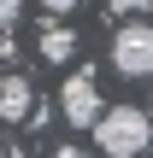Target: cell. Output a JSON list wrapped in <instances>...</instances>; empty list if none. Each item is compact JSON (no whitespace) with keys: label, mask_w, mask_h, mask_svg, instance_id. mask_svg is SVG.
Here are the masks:
<instances>
[{"label":"cell","mask_w":153,"mask_h":158,"mask_svg":"<svg viewBox=\"0 0 153 158\" xmlns=\"http://www.w3.org/2000/svg\"><path fill=\"white\" fill-rule=\"evenodd\" d=\"M88 135H94V147H100L106 158H142L153 147V117L142 111V106H106Z\"/></svg>","instance_id":"obj_1"},{"label":"cell","mask_w":153,"mask_h":158,"mask_svg":"<svg viewBox=\"0 0 153 158\" xmlns=\"http://www.w3.org/2000/svg\"><path fill=\"white\" fill-rule=\"evenodd\" d=\"M112 64H118V76H153V23L142 18H130V23H118V35H112Z\"/></svg>","instance_id":"obj_2"},{"label":"cell","mask_w":153,"mask_h":158,"mask_svg":"<svg viewBox=\"0 0 153 158\" xmlns=\"http://www.w3.org/2000/svg\"><path fill=\"white\" fill-rule=\"evenodd\" d=\"M59 111H65V123L71 129H94L100 123V82H94V70H71L65 76V88H59Z\"/></svg>","instance_id":"obj_3"},{"label":"cell","mask_w":153,"mask_h":158,"mask_svg":"<svg viewBox=\"0 0 153 158\" xmlns=\"http://www.w3.org/2000/svg\"><path fill=\"white\" fill-rule=\"evenodd\" d=\"M24 117H41L35 111V82L24 70H6L0 76V123H24Z\"/></svg>","instance_id":"obj_4"},{"label":"cell","mask_w":153,"mask_h":158,"mask_svg":"<svg viewBox=\"0 0 153 158\" xmlns=\"http://www.w3.org/2000/svg\"><path fill=\"white\" fill-rule=\"evenodd\" d=\"M71 53H77V29H65V23H47V29H41V59H47V64H65Z\"/></svg>","instance_id":"obj_5"},{"label":"cell","mask_w":153,"mask_h":158,"mask_svg":"<svg viewBox=\"0 0 153 158\" xmlns=\"http://www.w3.org/2000/svg\"><path fill=\"white\" fill-rule=\"evenodd\" d=\"M106 6H112V18H136V12H147L153 0H106Z\"/></svg>","instance_id":"obj_6"},{"label":"cell","mask_w":153,"mask_h":158,"mask_svg":"<svg viewBox=\"0 0 153 158\" xmlns=\"http://www.w3.org/2000/svg\"><path fill=\"white\" fill-rule=\"evenodd\" d=\"M18 12H24V0H0V29H12V23H18Z\"/></svg>","instance_id":"obj_7"},{"label":"cell","mask_w":153,"mask_h":158,"mask_svg":"<svg viewBox=\"0 0 153 158\" xmlns=\"http://www.w3.org/2000/svg\"><path fill=\"white\" fill-rule=\"evenodd\" d=\"M41 6H47V12H77L83 0H41Z\"/></svg>","instance_id":"obj_8"}]
</instances>
